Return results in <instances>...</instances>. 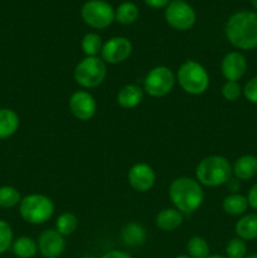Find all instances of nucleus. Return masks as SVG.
<instances>
[{
	"mask_svg": "<svg viewBox=\"0 0 257 258\" xmlns=\"http://www.w3.org/2000/svg\"><path fill=\"white\" fill-rule=\"evenodd\" d=\"M244 258H257V253H252L249 256H246Z\"/></svg>",
	"mask_w": 257,
	"mask_h": 258,
	"instance_id": "obj_38",
	"label": "nucleus"
},
{
	"mask_svg": "<svg viewBox=\"0 0 257 258\" xmlns=\"http://www.w3.org/2000/svg\"><path fill=\"white\" fill-rule=\"evenodd\" d=\"M247 208H248V202L246 197L241 194H229L223 201V211L229 216H241L247 211Z\"/></svg>",
	"mask_w": 257,
	"mask_h": 258,
	"instance_id": "obj_22",
	"label": "nucleus"
},
{
	"mask_svg": "<svg viewBox=\"0 0 257 258\" xmlns=\"http://www.w3.org/2000/svg\"><path fill=\"white\" fill-rule=\"evenodd\" d=\"M101 258H133L128 253L122 251H110L103 254Z\"/></svg>",
	"mask_w": 257,
	"mask_h": 258,
	"instance_id": "obj_34",
	"label": "nucleus"
},
{
	"mask_svg": "<svg viewBox=\"0 0 257 258\" xmlns=\"http://www.w3.org/2000/svg\"><path fill=\"white\" fill-rule=\"evenodd\" d=\"M12 249L18 258H33L38 252V244L30 237L23 236L13 241Z\"/></svg>",
	"mask_w": 257,
	"mask_h": 258,
	"instance_id": "obj_21",
	"label": "nucleus"
},
{
	"mask_svg": "<svg viewBox=\"0 0 257 258\" xmlns=\"http://www.w3.org/2000/svg\"><path fill=\"white\" fill-rule=\"evenodd\" d=\"M86 258H91V257H86Z\"/></svg>",
	"mask_w": 257,
	"mask_h": 258,
	"instance_id": "obj_41",
	"label": "nucleus"
},
{
	"mask_svg": "<svg viewBox=\"0 0 257 258\" xmlns=\"http://www.w3.org/2000/svg\"><path fill=\"white\" fill-rule=\"evenodd\" d=\"M207 258H227L226 256H221V254H209Z\"/></svg>",
	"mask_w": 257,
	"mask_h": 258,
	"instance_id": "obj_36",
	"label": "nucleus"
},
{
	"mask_svg": "<svg viewBox=\"0 0 257 258\" xmlns=\"http://www.w3.org/2000/svg\"><path fill=\"white\" fill-rule=\"evenodd\" d=\"M19 127V116L10 108H0V140L10 138Z\"/></svg>",
	"mask_w": 257,
	"mask_h": 258,
	"instance_id": "obj_17",
	"label": "nucleus"
},
{
	"mask_svg": "<svg viewBox=\"0 0 257 258\" xmlns=\"http://www.w3.org/2000/svg\"><path fill=\"white\" fill-rule=\"evenodd\" d=\"M102 45L103 44L102 40H101V37L98 34H96V33H87L83 37L82 43H81L83 53L87 57H96L102 50Z\"/></svg>",
	"mask_w": 257,
	"mask_h": 258,
	"instance_id": "obj_26",
	"label": "nucleus"
},
{
	"mask_svg": "<svg viewBox=\"0 0 257 258\" xmlns=\"http://www.w3.org/2000/svg\"><path fill=\"white\" fill-rule=\"evenodd\" d=\"M249 3H251L254 9H257V0H249Z\"/></svg>",
	"mask_w": 257,
	"mask_h": 258,
	"instance_id": "obj_37",
	"label": "nucleus"
},
{
	"mask_svg": "<svg viewBox=\"0 0 257 258\" xmlns=\"http://www.w3.org/2000/svg\"><path fill=\"white\" fill-rule=\"evenodd\" d=\"M233 174L239 180H249L257 175V158L254 155H243L236 160Z\"/></svg>",
	"mask_w": 257,
	"mask_h": 258,
	"instance_id": "obj_15",
	"label": "nucleus"
},
{
	"mask_svg": "<svg viewBox=\"0 0 257 258\" xmlns=\"http://www.w3.org/2000/svg\"><path fill=\"white\" fill-rule=\"evenodd\" d=\"M169 197L175 209L180 213H193L203 203L204 193L198 180L181 176L171 181L169 186Z\"/></svg>",
	"mask_w": 257,
	"mask_h": 258,
	"instance_id": "obj_2",
	"label": "nucleus"
},
{
	"mask_svg": "<svg viewBox=\"0 0 257 258\" xmlns=\"http://www.w3.org/2000/svg\"><path fill=\"white\" fill-rule=\"evenodd\" d=\"M186 251L191 258H207L209 256V244L203 237H191L186 244Z\"/></svg>",
	"mask_w": 257,
	"mask_h": 258,
	"instance_id": "obj_24",
	"label": "nucleus"
},
{
	"mask_svg": "<svg viewBox=\"0 0 257 258\" xmlns=\"http://www.w3.org/2000/svg\"><path fill=\"white\" fill-rule=\"evenodd\" d=\"M165 20L176 30H188L196 24L197 14L191 5L185 2H174L165 8Z\"/></svg>",
	"mask_w": 257,
	"mask_h": 258,
	"instance_id": "obj_9",
	"label": "nucleus"
},
{
	"mask_svg": "<svg viewBox=\"0 0 257 258\" xmlns=\"http://www.w3.org/2000/svg\"><path fill=\"white\" fill-rule=\"evenodd\" d=\"M174 83H175V77L170 68L165 66H158L146 75L144 87L146 92L153 97H163L173 90Z\"/></svg>",
	"mask_w": 257,
	"mask_h": 258,
	"instance_id": "obj_8",
	"label": "nucleus"
},
{
	"mask_svg": "<svg viewBox=\"0 0 257 258\" xmlns=\"http://www.w3.org/2000/svg\"><path fill=\"white\" fill-rule=\"evenodd\" d=\"M14 241L13 229L8 222L0 219V254L7 252Z\"/></svg>",
	"mask_w": 257,
	"mask_h": 258,
	"instance_id": "obj_29",
	"label": "nucleus"
},
{
	"mask_svg": "<svg viewBox=\"0 0 257 258\" xmlns=\"http://www.w3.org/2000/svg\"><path fill=\"white\" fill-rule=\"evenodd\" d=\"M226 37L233 47L242 50L257 48V13L239 10L226 23Z\"/></svg>",
	"mask_w": 257,
	"mask_h": 258,
	"instance_id": "obj_1",
	"label": "nucleus"
},
{
	"mask_svg": "<svg viewBox=\"0 0 257 258\" xmlns=\"http://www.w3.org/2000/svg\"><path fill=\"white\" fill-rule=\"evenodd\" d=\"M247 253L246 242L243 239L232 238L226 246V257L227 258H244Z\"/></svg>",
	"mask_w": 257,
	"mask_h": 258,
	"instance_id": "obj_28",
	"label": "nucleus"
},
{
	"mask_svg": "<svg viewBox=\"0 0 257 258\" xmlns=\"http://www.w3.org/2000/svg\"><path fill=\"white\" fill-rule=\"evenodd\" d=\"M121 239H122L126 246H141L146 239V231L141 224L131 222V223L126 224L123 227L122 232H121Z\"/></svg>",
	"mask_w": 257,
	"mask_h": 258,
	"instance_id": "obj_19",
	"label": "nucleus"
},
{
	"mask_svg": "<svg viewBox=\"0 0 257 258\" xmlns=\"http://www.w3.org/2000/svg\"><path fill=\"white\" fill-rule=\"evenodd\" d=\"M70 110L76 118L81 121H88L96 113V101L87 91H77L70 98Z\"/></svg>",
	"mask_w": 257,
	"mask_h": 258,
	"instance_id": "obj_11",
	"label": "nucleus"
},
{
	"mask_svg": "<svg viewBox=\"0 0 257 258\" xmlns=\"http://www.w3.org/2000/svg\"><path fill=\"white\" fill-rule=\"evenodd\" d=\"M19 213L27 223L43 224L54 213V204L43 194H29L20 202Z\"/></svg>",
	"mask_w": 257,
	"mask_h": 258,
	"instance_id": "obj_5",
	"label": "nucleus"
},
{
	"mask_svg": "<svg viewBox=\"0 0 257 258\" xmlns=\"http://www.w3.org/2000/svg\"><path fill=\"white\" fill-rule=\"evenodd\" d=\"M222 75L227 81L241 80L247 71V60L244 55L239 52H229L224 55L221 63Z\"/></svg>",
	"mask_w": 257,
	"mask_h": 258,
	"instance_id": "obj_14",
	"label": "nucleus"
},
{
	"mask_svg": "<svg viewBox=\"0 0 257 258\" xmlns=\"http://www.w3.org/2000/svg\"><path fill=\"white\" fill-rule=\"evenodd\" d=\"M236 234L243 241L257 238V214L249 213L239 218L236 223Z\"/></svg>",
	"mask_w": 257,
	"mask_h": 258,
	"instance_id": "obj_18",
	"label": "nucleus"
},
{
	"mask_svg": "<svg viewBox=\"0 0 257 258\" xmlns=\"http://www.w3.org/2000/svg\"><path fill=\"white\" fill-rule=\"evenodd\" d=\"M156 226L163 231H174L183 223V213L175 208L163 209L156 216Z\"/></svg>",
	"mask_w": 257,
	"mask_h": 258,
	"instance_id": "obj_20",
	"label": "nucleus"
},
{
	"mask_svg": "<svg viewBox=\"0 0 257 258\" xmlns=\"http://www.w3.org/2000/svg\"><path fill=\"white\" fill-rule=\"evenodd\" d=\"M106 64L97 57H86L76 66L75 80L85 88H95L103 82L106 77Z\"/></svg>",
	"mask_w": 257,
	"mask_h": 258,
	"instance_id": "obj_6",
	"label": "nucleus"
},
{
	"mask_svg": "<svg viewBox=\"0 0 257 258\" xmlns=\"http://www.w3.org/2000/svg\"><path fill=\"white\" fill-rule=\"evenodd\" d=\"M178 82L189 95L198 96L207 91L209 86V75L201 63L188 59L178 70Z\"/></svg>",
	"mask_w": 257,
	"mask_h": 258,
	"instance_id": "obj_4",
	"label": "nucleus"
},
{
	"mask_svg": "<svg viewBox=\"0 0 257 258\" xmlns=\"http://www.w3.org/2000/svg\"><path fill=\"white\" fill-rule=\"evenodd\" d=\"M133 52V43L125 37H113L103 43L101 55L103 62L117 64L125 62Z\"/></svg>",
	"mask_w": 257,
	"mask_h": 258,
	"instance_id": "obj_10",
	"label": "nucleus"
},
{
	"mask_svg": "<svg viewBox=\"0 0 257 258\" xmlns=\"http://www.w3.org/2000/svg\"><path fill=\"white\" fill-rule=\"evenodd\" d=\"M65 239L57 229H48L39 236L38 249L44 258H58L65 251Z\"/></svg>",
	"mask_w": 257,
	"mask_h": 258,
	"instance_id": "obj_13",
	"label": "nucleus"
},
{
	"mask_svg": "<svg viewBox=\"0 0 257 258\" xmlns=\"http://www.w3.org/2000/svg\"><path fill=\"white\" fill-rule=\"evenodd\" d=\"M232 173L233 169L231 163L221 155L207 156L201 160L196 169L197 180L207 186H219L228 183Z\"/></svg>",
	"mask_w": 257,
	"mask_h": 258,
	"instance_id": "obj_3",
	"label": "nucleus"
},
{
	"mask_svg": "<svg viewBox=\"0 0 257 258\" xmlns=\"http://www.w3.org/2000/svg\"><path fill=\"white\" fill-rule=\"evenodd\" d=\"M127 179L131 188L135 189L136 191H140V193H145L154 186L155 173L150 165L145 163H139L135 164L128 170Z\"/></svg>",
	"mask_w": 257,
	"mask_h": 258,
	"instance_id": "obj_12",
	"label": "nucleus"
},
{
	"mask_svg": "<svg viewBox=\"0 0 257 258\" xmlns=\"http://www.w3.org/2000/svg\"><path fill=\"white\" fill-rule=\"evenodd\" d=\"M242 93V88L236 81H227L222 87V95L227 101L238 100Z\"/></svg>",
	"mask_w": 257,
	"mask_h": 258,
	"instance_id": "obj_30",
	"label": "nucleus"
},
{
	"mask_svg": "<svg viewBox=\"0 0 257 258\" xmlns=\"http://www.w3.org/2000/svg\"><path fill=\"white\" fill-rule=\"evenodd\" d=\"M175 258H191V257L185 256V254H181V256H178V257H175Z\"/></svg>",
	"mask_w": 257,
	"mask_h": 258,
	"instance_id": "obj_39",
	"label": "nucleus"
},
{
	"mask_svg": "<svg viewBox=\"0 0 257 258\" xmlns=\"http://www.w3.org/2000/svg\"><path fill=\"white\" fill-rule=\"evenodd\" d=\"M22 202V196L14 186H0V207L2 208H13Z\"/></svg>",
	"mask_w": 257,
	"mask_h": 258,
	"instance_id": "obj_27",
	"label": "nucleus"
},
{
	"mask_svg": "<svg viewBox=\"0 0 257 258\" xmlns=\"http://www.w3.org/2000/svg\"><path fill=\"white\" fill-rule=\"evenodd\" d=\"M174 2H184V0H174Z\"/></svg>",
	"mask_w": 257,
	"mask_h": 258,
	"instance_id": "obj_40",
	"label": "nucleus"
},
{
	"mask_svg": "<svg viewBox=\"0 0 257 258\" xmlns=\"http://www.w3.org/2000/svg\"><path fill=\"white\" fill-rule=\"evenodd\" d=\"M148 7L154 8V9H163L166 8L171 3V0H144Z\"/></svg>",
	"mask_w": 257,
	"mask_h": 258,
	"instance_id": "obj_33",
	"label": "nucleus"
},
{
	"mask_svg": "<svg viewBox=\"0 0 257 258\" xmlns=\"http://www.w3.org/2000/svg\"><path fill=\"white\" fill-rule=\"evenodd\" d=\"M55 228L62 236H70L78 228V218L73 213H63L55 222Z\"/></svg>",
	"mask_w": 257,
	"mask_h": 258,
	"instance_id": "obj_25",
	"label": "nucleus"
},
{
	"mask_svg": "<svg viewBox=\"0 0 257 258\" xmlns=\"http://www.w3.org/2000/svg\"><path fill=\"white\" fill-rule=\"evenodd\" d=\"M81 17L88 27L105 29L115 20V10L105 0H88L82 5Z\"/></svg>",
	"mask_w": 257,
	"mask_h": 258,
	"instance_id": "obj_7",
	"label": "nucleus"
},
{
	"mask_svg": "<svg viewBox=\"0 0 257 258\" xmlns=\"http://www.w3.org/2000/svg\"><path fill=\"white\" fill-rule=\"evenodd\" d=\"M247 202H248V206L252 209L257 211V183L252 185V188L249 189L248 196H247Z\"/></svg>",
	"mask_w": 257,
	"mask_h": 258,
	"instance_id": "obj_32",
	"label": "nucleus"
},
{
	"mask_svg": "<svg viewBox=\"0 0 257 258\" xmlns=\"http://www.w3.org/2000/svg\"><path fill=\"white\" fill-rule=\"evenodd\" d=\"M243 95L248 102L257 105V76L251 78L243 88Z\"/></svg>",
	"mask_w": 257,
	"mask_h": 258,
	"instance_id": "obj_31",
	"label": "nucleus"
},
{
	"mask_svg": "<svg viewBox=\"0 0 257 258\" xmlns=\"http://www.w3.org/2000/svg\"><path fill=\"white\" fill-rule=\"evenodd\" d=\"M239 189V183L238 180H229V190L232 191H237Z\"/></svg>",
	"mask_w": 257,
	"mask_h": 258,
	"instance_id": "obj_35",
	"label": "nucleus"
},
{
	"mask_svg": "<svg viewBox=\"0 0 257 258\" xmlns=\"http://www.w3.org/2000/svg\"><path fill=\"white\" fill-rule=\"evenodd\" d=\"M139 18V8L136 4L131 2H123L121 3L115 10V20H117L120 24L128 25L136 22Z\"/></svg>",
	"mask_w": 257,
	"mask_h": 258,
	"instance_id": "obj_23",
	"label": "nucleus"
},
{
	"mask_svg": "<svg viewBox=\"0 0 257 258\" xmlns=\"http://www.w3.org/2000/svg\"><path fill=\"white\" fill-rule=\"evenodd\" d=\"M144 93L139 86L126 85L118 91L117 103L123 108H134L143 101Z\"/></svg>",
	"mask_w": 257,
	"mask_h": 258,
	"instance_id": "obj_16",
	"label": "nucleus"
}]
</instances>
